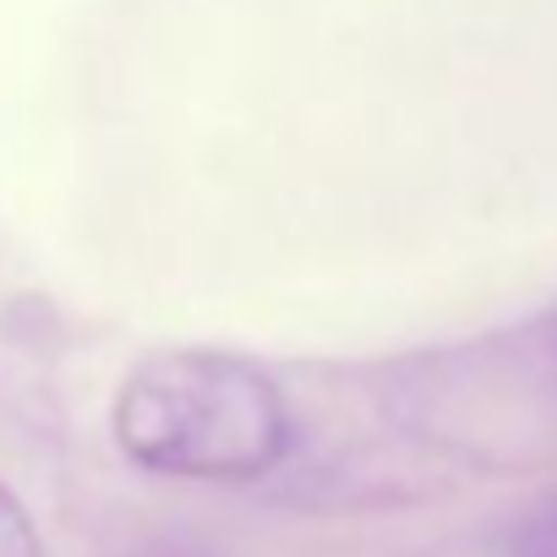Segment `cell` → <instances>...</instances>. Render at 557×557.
Here are the masks:
<instances>
[{
  "instance_id": "cell-1",
  "label": "cell",
  "mask_w": 557,
  "mask_h": 557,
  "mask_svg": "<svg viewBox=\"0 0 557 557\" xmlns=\"http://www.w3.org/2000/svg\"><path fill=\"white\" fill-rule=\"evenodd\" d=\"M110 421L132 465L224 486L268 475L296 437L278 383L224 350H159L137 361Z\"/></svg>"
},
{
  "instance_id": "cell-2",
  "label": "cell",
  "mask_w": 557,
  "mask_h": 557,
  "mask_svg": "<svg viewBox=\"0 0 557 557\" xmlns=\"http://www.w3.org/2000/svg\"><path fill=\"white\" fill-rule=\"evenodd\" d=\"M0 557H45V541L23 508V497L0 481Z\"/></svg>"
},
{
  "instance_id": "cell-3",
  "label": "cell",
  "mask_w": 557,
  "mask_h": 557,
  "mask_svg": "<svg viewBox=\"0 0 557 557\" xmlns=\"http://www.w3.org/2000/svg\"><path fill=\"white\" fill-rule=\"evenodd\" d=\"M519 557H557V530H546V535H535Z\"/></svg>"
},
{
  "instance_id": "cell-4",
  "label": "cell",
  "mask_w": 557,
  "mask_h": 557,
  "mask_svg": "<svg viewBox=\"0 0 557 557\" xmlns=\"http://www.w3.org/2000/svg\"><path fill=\"white\" fill-rule=\"evenodd\" d=\"M132 557H191V552H181V546H148V552H132Z\"/></svg>"
}]
</instances>
